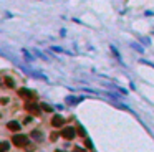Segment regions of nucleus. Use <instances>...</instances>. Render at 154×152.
I'll return each mask as SVG.
<instances>
[{
	"label": "nucleus",
	"instance_id": "f257e3e1",
	"mask_svg": "<svg viewBox=\"0 0 154 152\" xmlns=\"http://www.w3.org/2000/svg\"><path fill=\"white\" fill-rule=\"evenodd\" d=\"M12 142L17 146V147H25L27 144H28V137L27 136H23V134H15L12 137Z\"/></svg>",
	"mask_w": 154,
	"mask_h": 152
},
{
	"label": "nucleus",
	"instance_id": "f03ea898",
	"mask_svg": "<svg viewBox=\"0 0 154 152\" xmlns=\"http://www.w3.org/2000/svg\"><path fill=\"white\" fill-rule=\"evenodd\" d=\"M25 109L28 111L30 114H33V116H40V113H42V109H40V106L37 104V103L33 101H28L25 104Z\"/></svg>",
	"mask_w": 154,
	"mask_h": 152
},
{
	"label": "nucleus",
	"instance_id": "7ed1b4c3",
	"mask_svg": "<svg viewBox=\"0 0 154 152\" xmlns=\"http://www.w3.org/2000/svg\"><path fill=\"white\" fill-rule=\"evenodd\" d=\"M18 96L23 98V99H28V101H33L35 98H37V94H35L33 91H30V89L22 88V89H18Z\"/></svg>",
	"mask_w": 154,
	"mask_h": 152
},
{
	"label": "nucleus",
	"instance_id": "20e7f679",
	"mask_svg": "<svg viewBox=\"0 0 154 152\" xmlns=\"http://www.w3.org/2000/svg\"><path fill=\"white\" fill-rule=\"evenodd\" d=\"M75 127H65V129H63L61 131V137L63 139H67V141H71L73 139V137H75Z\"/></svg>",
	"mask_w": 154,
	"mask_h": 152
},
{
	"label": "nucleus",
	"instance_id": "39448f33",
	"mask_svg": "<svg viewBox=\"0 0 154 152\" xmlns=\"http://www.w3.org/2000/svg\"><path fill=\"white\" fill-rule=\"evenodd\" d=\"M63 124H65V118H61V116H53V119H51V126L53 127H61Z\"/></svg>",
	"mask_w": 154,
	"mask_h": 152
},
{
	"label": "nucleus",
	"instance_id": "423d86ee",
	"mask_svg": "<svg viewBox=\"0 0 154 152\" xmlns=\"http://www.w3.org/2000/svg\"><path fill=\"white\" fill-rule=\"evenodd\" d=\"M7 129H9V131L17 132V131H20V124H18L17 121H10V123L7 124Z\"/></svg>",
	"mask_w": 154,
	"mask_h": 152
},
{
	"label": "nucleus",
	"instance_id": "0eeeda50",
	"mask_svg": "<svg viewBox=\"0 0 154 152\" xmlns=\"http://www.w3.org/2000/svg\"><path fill=\"white\" fill-rule=\"evenodd\" d=\"M4 83H5V86H9V88H13V86H15L13 80H12V78H9V76H5V78H4Z\"/></svg>",
	"mask_w": 154,
	"mask_h": 152
},
{
	"label": "nucleus",
	"instance_id": "6e6552de",
	"mask_svg": "<svg viewBox=\"0 0 154 152\" xmlns=\"http://www.w3.org/2000/svg\"><path fill=\"white\" fill-rule=\"evenodd\" d=\"M9 149H10L9 142H2V144H0V152H9Z\"/></svg>",
	"mask_w": 154,
	"mask_h": 152
},
{
	"label": "nucleus",
	"instance_id": "1a4fd4ad",
	"mask_svg": "<svg viewBox=\"0 0 154 152\" xmlns=\"http://www.w3.org/2000/svg\"><path fill=\"white\" fill-rule=\"evenodd\" d=\"M76 131H78V134L81 136V137H85V136H86V132L83 131V127H81V126H78V127H76Z\"/></svg>",
	"mask_w": 154,
	"mask_h": 152
},
{
	"label": "nucleus",
	"instance_id": "9d476101",
	"mask_svg": "<svg viewBox=\"0 0 154 152\" xmlns=\"http://www.w3.org/2000/svg\"><path fill=\"white\" fill-rule=\"evenodd\" d=\"M83 139H85V137H83ZM85 146H86L88 149H91V147H93V144H91V141H90V139H85Z\"/></svg>",
	"mask_w": 154,
	"mask_h": 152
},
{
	"label": "nucleus",
	"instance_id": "9b49d317",
	"mask_svg": "<svg viewBox=\"0 0 154 152\" xmlns=\"http://www.w3.org/2000/svg\"><path fill=\"white\" fill-rule=\"evenodd\" d=\"M58 139V132H53V134L50 136V141H56Z\"/></svg>",
	"mask_w": 154,
	"mask_h": 152
},
{
	"label": "nucleus",
	"instance_id": "f8f14e48",
	"mask_svg": "<svg viewBox=\"0 0 154 152\" xmlns=\"http://www.w3.org/2000/svg\"><path fill=\"white\" fill-rule=\"evenodd\" d=\"M42 109L46 111V113H51V108H50V106H45V104H43V106H42Z\"/></svg>",
	"mask_w": 154,
	"mask_h": 152
},
{
	"label": "nucleus",
	"instance_id": "ddd939ff",
	"mask_svg": "<svg viewBox=\"0 0 154 152\" xmlns=\"http://www.w3.org/2000/svg\"><path fill=\"white\" fill-rule=\"evenodd\" d=\"M0 103H2V104H7V103H9V99H7V98H0Z\"/></svg>",
	"mask_w": 154,
	"mask_h": 152
},
{
	"label": "nucleus",
	"instance_id": "4468645a",
	"mask_svg": "<svg viewBox=\"0 0 154 152\" xmlns=\"http://www.w3.org/2000/svg\"><path fill=\"white\" fill-rule=\"evenodd\" d=\"M33 136H35V137H37V139H40V137H42V134H40V132H37V131L33 132Z\"/></svg>",
	"mask_w": 154,
	"mask_h": 152
},
{
	"label": "nucleus",
	"instance_id": "2eb2a0df",
	"mask_svg": "<svg viewBox=\"0 0 154 152\" xmlns=\"http://www.w3.org/2000/svg\"><path fill=\"white\" fill-rule=\"evenodd\" d=\"M56 152H63V151H56Z\"/></svg>",
	"mask_w": 154,
	"mask_h": 152
}]
</instances>
